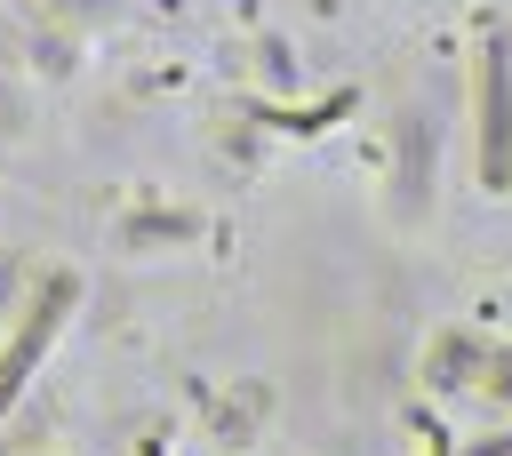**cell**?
<instances>
[{
  "instance_id": "cell-1",
  "label": "cell",
  "mask_w": 512,
  "mask_h": 456,
  "mask_svg": "<svg viewBox=\"0 0 512 456\" xmlns=\"http://www.w3.org/2000/svg\"><path fill=\"white\" fill-rule=\"evenodd\" d=\"M48 320H64V288H56V296H40V320H32V328H24V336H16V352H8V360H0V400H8V392H16V376H24V360H32V352H40V336H48Z\"/></svg>"
}]
</instances>
